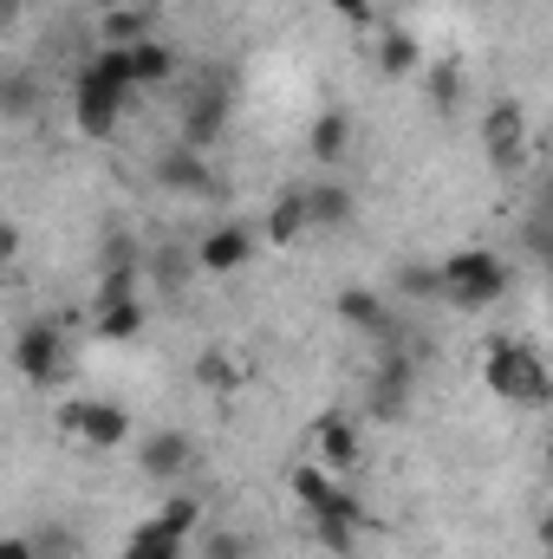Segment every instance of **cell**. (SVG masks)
Returning a JSON list of instances; mask_svg holds the SVG:
<instances>
[{
    "mask_svg": "<svg viewBox=\"0 0 553 559\" xmlns=\"http://www.w3.org/2000/svg\"><path fill=\"white\" fill-rule=\"evenodd\" d=\"M125 92H138L131 46H105V52L79 72V85H72V118H79V131H85V138H111Z\"/></svg>",
    "mask_w": 553,
    "mask_h": 559,
    "instance_id": "1",
    "label": "cell"
},
{
    "mask_svg": "<svg viewBox=\"0 0 553 559\" xmlns=\"http://www.w3.org/2000/svg\"><path fill=\"white\" fill-rule=\"evenodd\" d=\"M482 378H489V391H495L502 404H521V411H534V404H548L553 397L548 358H541L534 345H521V338H495Z\"/></svg>",
    "mask_w": 553,
    "mask_h": 559,
    "instance_id": "2",
    "label": "cell"
},
{
    "mask_svg": "<svg viewBox=\"0 0 553 559\" xmlns=\"http://www.w3.org/2000/svg\"><path fill=\"white\" fill-rule=\"evenodd\" d=\"M502 293H508V261H502V254H489V248H462V254L443 261V306H456V312H482V306H495Z\"/></svg>",
    "mask_w": 553,
    "mask_h": 559,
    "instance_id": "3",
    "label": "cell"
},
{
    "mask_svg": "<svg viewBox=\"0 0 553 559\" xmlns=\"http://www.w3.org/2000/svg\"><path fill=\"white\" fill-rule=\"evenodd\" d=\"M196 521H202V508H196L189 495L163 501V514H156V521H143L138 534H131L125 559H183V540L196 534Z\"/></svg>",
    "mask_w": 553,
    "mask_h": 559,
    "instance_id": "4",
    "label": "cell"
},
{
    "mask_svg": "<svg viewBox=\"0 0 553 559\" xmlns=\"http://www.w3.org/2000/svg\"><path fill=\"white\" fill-rule=\"evenodd\" d=\"M482 143H489V163H495L502 176H521V169H528V118H521L515 98L489 105V118H482Z\"/></svg>",
    "mask_w": 553,
    "mask_h": 559,
    "instance_id": "5",
    "label": "cell"
},
{
    "mask_svg": "<svg viewBox=\"0 0 553 559\" xmlns=\"http://www.w3.org/2000/svg\"><path fill=\"white\" fill-rule=\"evenodd\" d=\"M52 423L79 442H92V449H118L131 436V411H118V404H59Z\"/></svg>",
    "mask_w": 553,
    "mask_h": 559,
    "instance_id": "6",
    "label": "cell"
},
{
    "mask_svg": "<svg viewBox=\"0 0 553 559\" xmlns=\"http://www.w3.org/2000/svg\"><path fill=\"white\" fill-rule=\"evenodd\" d=\"M222 131H228V85L215 79V85H202V92L183 105V138L176 143H189V150H215Z\"/></svg>",
    "mask_w": 553,
    "mask_h": 559,
    "instance_id": "7",
    "label": "cell"
},
{
    "mask_svg": "<svg viewBox=\"0 0 553 559\" xmlns=\"http://www.w3.org/2000/svg\"><path fill=\"white\" fill-rule=\"evenodd\" d=\"M59 358H66V345H59V325H52V319H33V325H20V338H13V365H20V378H33V384H52Z\"/></svg>",
    "mask_w": 553,
    "mask_h": 559,
    "instance_id": "8",
    "label": "cell"
},
{
    "mask_svg": "<svg viewBox=\"0 0 553 559\" xmlns=\"http://www.w3.org/2000/svg\"><path fill=\"white\" fill-rule=\"evenodd\" d=\"M358 534H365V501L339 488V495L313 514V540H319L326 554H352V547H358Z\"/></svg>",
    "mask_w": 553,
    "mask_h": 559,
    "instance_id": "9",
    "label": "cell"
},
{
    "mask_svg": "<svg viewBox=\"0 0 553 559\" xmlns=\"http://www.w3.org/2000/svg\"><path fill=\"white\" fill-rule=\"evenodd\" d=\"M156 189H169V195H209V150H189V143H176V150H163L156 156Z\"/></svg>",
    "mask_w": 553,
    "mask_h": 559,
    "instance_id": "10",
    "label": "cell"
},
{
    "mask_svg": "<svg viewBox=\"0 0 553 559\" xmlns=\"http://www.w3.org/2000/svg\"><path fill=\"white\" fill-rule=\"evenodd\" d=\"M248 261H255V228H242V222L209 228L202 248H196V267H202V274H235V267H248Z\"/></svg>",
    "mask_w": 553,
    "mask_h": 559,
    "instance_id": "11",
    "label": "cell"
},
{
    "mask_svg": "<svg viewBox=\"0 0 553 559\" xmlns=\"http://www.w3.org/2000/svg\"><path fill=\"white\" fill-rule=\"evenodd\" d=\"M189 462H196V449H189L183 429H156V436H143L138 442V468L150 475V481H176Z\"/></svg>",
    "mask_w": 553,
    "mask_h": 559,
    "instance_id": "12",
    "label": "cell"
},
{
    "mask_svg": "<svg viewBox=\"0 0 553 559\" xmlns=\"http://www.w3.org/2000/svg\"><path fill=\"white\" fill-rule=\"evenodd\" d=\"M404 397H411V358L391 345L378 378H372V417H404Z\"/></svg>",
    "mask_w": 553,
    "mask_h": 559,
    "instance_id": "13",
    "label": "cell"
},
{
    "mask_svg": "<svg viewBox=\"0 0 553 559\" xmlns=\"http://www.w3.org/2000/svg\"><path fill=\"white\" fill-rule=\"evenodd\" d=\"M339 319H345V325H358V332H365V338H378V345H391V332H398V325H391V306H385L378 293H358V286H352V293H339Z\"/></svg>",
    "mask_w": 553,
    "mask_h": 559,
    "instance_id": "14",
    "label": "cell"
},
{
    "mask_svg": "<svg viewBox=\"0 0 553 559\" xmlns=\"http://www.w3.org/2000/svg\"><path fill=\"white\" fill-rule=\"evenodd\" d=\"M352 189L345 182H306V222L313 228H345L352 222Z\"/></svg>",
    "mask_w": 553,
    "mask_h": 559,
    "instance_id": "15",
    "label": "cell"
},
{
    "mask_svg": "<svg viewBox=\"0 0 553 559\" xmlns=\"http://www.w3.org/2000/svg\"><path fill=\"white\" fill-rule=\"evenodd\" d=\"M306 150H313V163H339L352 150V118L345 111H319L313 131H306Z\"/></svg>",
    "mask_w": 553,
    "mask_h": 559,
    "instance_id": "16",
    "label": "cell"
},
{
    "mask_svg": "<svg viewBox=\"0 0 553 559\" xmlns=\"http://www.w3.org/2000/svg\"><path fill=\"white\" fill-rule=\"evenodd\" d=\"M521 241H528L534 261H548L553 267V176L534 189V209H528V222H521Z\"/></svg>",
    "mask_w": 553,
    "mask_h": 559,
    "instance_id": "17",
    "label": "cell"
},
{
    "mask_svg": "<svg viewBox=\"0 0 553 559\" xmlns=\"http://www.w3.org/2000/svg\"><path fill=\"white\" fill-rule=\"evenodd\" d=\"M416 66H423V46H416L404 26H385V39H378V72H385V79H411Z\"/></svg>",
    "mask_w": 553,
    "mask_h": 559,
    "instance_id": "18",
    "label": "cell"
},
{
    "mask_svg": "<svg viewBox=\"0 0 553 559\" xmlns=\"http://www.w3.org/2000/svg\"><path fill=\"white\" fill-rule=\"evenodd\" d=\"M313 436H319V455H326L332 468H352V462H358V429L345 417H326Z\"/></svg>",
    "mask_w": 553,
    "mask_h": 559,
    "instance_id": "19",
    "label": "cell"
},
{
    "mask_svg": "<svg viewBox=\"0 0 553 559\" xmlns=\"http://www.w3.org/2000/svg\"><path fill=\"white\" fill-rule=\"evenodd\" d=\"M313 222H306V189H293V195H280L274 215H268V241H299Z\"/></svg>",
    "mask_w": 553,
    "mask_h": 559,
    "instance_id": "20",
    "label": "cell"
},
{
    "mask_svg": "<svg viewBox=\"0 0 553 559\" xmlns=\"http://www.w3.org/2000/svg\"><path fill=\"white\" fill-rule=\"evenodd\" d=\"M138 332H143V299H125V306H98V338L125 345V338H138Z\"/></svg>",
    "mask_w": 553,
    "mask_h": 559,
    "instance_id": "21",
    "label": "cell"
},
{
    "mask_svg": "<svg viewBox=\"0 0 553 559\" xmlns=\"http://www.w3.org/2000/svg\"><path fill=\"white\" fill-rule=\"evenodd\" d=\"M332 495H339V481H332L326 468H293V501H299L306 514H319Z\"/></svg>",
    "mask_w": 553,
    "mask_h": 559,
    "instance_id": "22",
    "label": "cell"
},
{
    "mask_svg": "<svg viewBox=\"0 0 553 559\" xmlns=\"http://www.w3.org/2000/svg\"><path fill=\"white\" fill-rule=\"evenodd\" d=\"M131 66H138V85H163V79L176 72V52L156 46V39H138V46H131Z\"/></svg>",
    "mask_w": 553,
    "mask_h": 559,
    "instance_id": "23",
    "label": "cell"
},
{
    "mask_svg": "<svg viewBox=\"0 0 553 559\" xmlns=\"http://www.w3.org/2000/svg\"><path fill=\"white\" fill-rule=\"evenodd\" d=\"M398 293L404 299H443V267H404L398 274Z\"/></svg>",
    "mask_w": 553,
    "mask_h": 559,
    "instance_id": "24",
    "label": "cell"
},
{
    "mask_svg": "<svg viewBox=\"0 0 553 559\" xmlns=\"http://www.w3.org/2000/svg\"><path fill=\"white\" fill-rule=\"evenodd\" d=\"M150 274H156V286H163V293H183V286H189V261H183L176 248H163V254L150 261Z\"/></svg>",
    "mask_w": 553,
    "mask_h": 559,
    "instance_id": "25",
    "label": "cell"
},
{
    "mask_svg": "<svg viewBox=\"0 0 553 559\" xmlns=\"http://www.w3.org/2000/svg\"><path fill=\"white\" fill-rule=\"evenodd\" d=\"M125 299H138V274H131V267H105V280H98V306H125Z\"/></svg>",
    "mask_w": 553,
    "mask_h": 559,
    "instance_id": "26",
    "label": "cell"
},
{
    "mask_svg": "<svg viewBox=\"0 0 553 559\" xmlns=\"http://www.w3.org/2000/svg\"><path fill=\"white\" fill-rule=\"evenodd\" d=\"M138 33H143V13H138V7L105 13V46H125V39H138Z\"/></svg>",
    "mask_w": 553,
    "mask_h": 559,
    "instance_id": "27",
    "label": "cell"
},
{
    "mask_svg": "<svg viewBox=\"0 0 553 559\" xmlns=\"http://www.w3.org/2000/svg\"><path fill=\"white\" fill-rule=\"evenodd\" d=\"M33 554L39 559H72L79 540H72V527H46V534H33Z\"/></svg>",
    "mask_w": 553,
    "mask_h": 559,
    "instance_id": "28",
    "label": "cell"
},
{
    "mask_svg": "<svg viewBox=\"0 0 553 559\" xmlns=\"http://www.w3.org/2000/svg\"><path fill=\"white\" fill-rule=\"evenodd\" d=\"M430 98H436V111H456V98H462L456 66H436V72H430Z\"/></svg>",
    "mask_w": 553,
    "mask_h": 559,
    "instance_id": "29",
    "label": "cell"
},
{
    "mask_svg": "<svg viewBox=\"0 0 553 559\" xmlns=\"http://www.w3.org/2000/svg\"><path fill=\"white\" fill-rule=\"evenodd\" d=\"M202 559H248V540L242 534H209L202 540Z\"/></svg>",
    "mask_w": 553,
    "mask_h": 559,
    "instance_id": "30",
    "label": "cell"
},
{
    "mask_svg": "<svg viewBox=\"0 0 553 559\" xmlns=\"http://www.w3.org/2000/svg\"><path fill=\"white\" fill-rule=\"evenodd\" d=\"M196 378H202V384H215V391H235V371H228V358H215V352L196 365Z\"/></svg>",
    "mask_w": 553,
    "mask_h": 559,
    "instance_id": "31",
    "label": "cell"
},
{
    "mask_svg": "<svg viewBox=\"0 0 553 559\" xmlns=\"http://www.w3.org/2000/svg\"><path fill=\"white\" fill-rule=\"evenodd\" d=\"M332 7H339V13H345V20H358V26H365V20H372V0H332Z\"/></svg>",
    "mask_w": 553,
    "mask_h": 559,
    "instance_id": "32",
    "label": "cell"
},
{
    "mask_svg": "<svg viewBox=\"0 0 553 559\" xmlns=\"http://www.w3.org/2000/svg\"><path fill=\"white\" fill-rule=\"evenodd\" d=\"M0 559H39V554H33V534H26V540H7V547H0Z\"/></svg>",
    "mask_w": 553,
    "mask_h": 559,
    "instance_id": "33",
    "label": "cell"
},
{
    "mask_svg": "<svg viewBox=\"0 0 553 559\" xmlns=\"http://www.w3.org/2000/svg\"><path fill=\"white\" fill-rule=\"evenodd\" d=\"M541 547H548V554H553V514H548V521H541Z\"/></svg>",
    "mask_w": 553,
    "mask_h": 559,
    "instance_id": "34",
    "label": "cell"
},
{
    "mask_svg": "<svg viewBox=\"0 0 553 559\" xmlns=\"http://www.w3.org/2000/svg\"><path fill=\"white\" fill-rule=\"evenodd\" d=\"M548 468H553V429H548Z\"/></svg>",
    "mask_w": 553,
    "mask_h": 559,
    "instance_id": "35",
    "label": "cell"
}]
</instances>
